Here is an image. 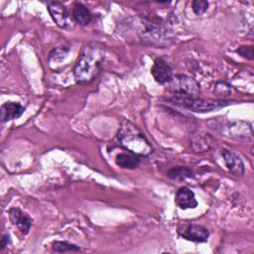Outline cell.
Segmentation results:
<instances>
[{
    "label": "cell",
    "instance_id": "6da1fadb",
    "mask_svg": "<svg viewBox=\"0 0 254 254\" xmlns=\"http://www.w3.org/2000/svg\"><path fill=\"white\" fill-rule=\"evenodd\" d=\"M105 59L104 48L97 43L87 44L72 68L77 82H90L100 73Z\"/></svg>",
    "mask_w": 254,
    "mask_h": 254
},
{
    "label": "cell",
    "instance_id": "7a4b0ae2",
    "mask_svg": "<svg viewBox=\"0 0 254 254\" xmlns=\"http://www.w3.org/2000/svg\"><path fill=\"white\" fill-rule=\"evenodd\" d=\"M117 139L123 148L134 155L147 157L153 153V146L144 133L128 119H121Z\"/></svg>",
    "mask_w": 254,
    "mask_h": 254
},
{
    "label": "cell",
    "instance_id": "3957f363",
    "mask_svg": "<svg viewBox=\"0 0 254 254\" xmlns=\"http://www.w3.org/2000/svg\"><path fill=\"white\" fill-rule=\"evenodd\" d=\"M166 100L178 106L184 107L188 110L198 113H205L217 110L231 104L232 102L225 99H206L184 94H174L172 97L166 98Z\"/></svg>",
    "mask_w": 254,
    "mask_h": 254
},
{
    "label": "cell",
    "instance_id": "277c9868",
    "mask_svg": "<svg viewBox=\"0 0 254 254\" xmlns=\"http://www.w3.org/2000/svg\"><path fill=\"white\" fill-rule=\"evenodd\" d=\"M138 36L144 43L160 48L169 47L175 41L174 35L168 28L148 20L141 21V28L138 31Z\"/></svg>",
    "mask_w": 254,
    "mask_h": 254
},
{
    "label": "cell",
    "instance_id": "5b68a950",
    "mask_svg": "<svg viewBox=\"0 0 254 254\" xmlns=\"http://www.w3.org/2000/svg\"><path fill=\"white\" fill-rule=\"evenodd\" d=\"M168 84V89L174 94L194 96L199 92V84L191 77L185 74L173 75Z\"/></svg>",
    "mask_w": 254,
    "mask_h": 254
},
{
    "label": "cell",
    "instance_id": "8992f818",
    "mask_svg": "<svg viewBox=\"0 0 254 254\" xmlns=\"http://www.w3.org/2000/svg\"><path fill=\"white\" fill-rule=\"evenodd\" d=\"M177 232L182 238L197 243L206 242L209 237L206 227L191 222H181L177 227Z\"/></svg>",
    "mask_w": 254,
    "mask_h": 254
},
{
    "label": "cell",
    "instance_id": "52a82bcc",
    "mask_svg": "<svg viewBox=\"0 0 254 254\" xmlns=\"http://www.w3.org/2000/svg\"><path fill=\"white\" fill-rule=\"evenodd\" d=\"M48 11L54 22L62 29H70L73 27V19L68 13L66 7L59 1H50Z\"/></svg>",
    "mask_w": 254,
    "mask_h": 254
},
{
    "label": "cell",
    "instance_id": "ba28073f",
    "mask_svg": "<svg viewBox=\"0 0 254 254\" xmlns=\"http://www.w3.org/2000/svg\"><path fill=\"white\" fill-rule=\"evenodd\" d=\"M190 146L196 153L207 152L216 146L215 139L208 133L195 132L191 134Z\"/></svg>",
    "mask_w": 254,
    "mask_h": 254
},
{
    "label": "cell",
    "instance_id": "9c48e42d",
    "mask_svg": "<svg viewBox=\"0 0 254 254\" xmlns=\"http://www.w3.org/2000/svg\"><path fill=\"white\" fill-rule=\"evenodd\" d=\"M151 73L154 79L160 84H167L173 77L172 67L162 58H159L154 62V64L151 68Z\"/></svg>",
    "mask_w": 254,
    "mask_h": 254
},
{
    "label": "cell",
    "instance_id": "30bf717a",
    "mask_svg": "<svg viewBox=\"0 0 254 254\" xmlns=\"http://www.w3.org/2000/svg\"><path fill=\"white\" fill-rule=\"evenodd\" d=\"M9 219L23 234H27L32 226L33 219L18 207L9 209Z\"/></svg>",
    "mask_w": 254,
    "mask_h": 254
},
{
    "label": "cell",
    "instance_id": "8fae6325",
    "mask_svg": "<svg viewBox=\"0 0 254 254\" xmlns=\"http://www.w3.org/2000/svg\"><path fill=\"white\" fill-rule=\"evenodd\" d=\"M224 164L227 168V170L232 173L235 176H241L245 172L244 164L240 157L233 153L232 151H229L227 149H223L221 152Z\"/></svg>",
    "mask_w": 254,
    "mask_h": 254
},
{
    "label": "cell",
    "instance_id": "7c38bea8",
    "mask_svg": "<svg viewBox=\"0 0 254 254\" xmlns=\"http://www.w3.org/2000/svg\"><path fill=\"white\" fill-rule=\"evenodd\" d=\"M175 201L182 209L195 208L197 206V200L193 191L187 187H182L177 190Z\"/></svg>",
    "mask_w": 254,
    "mask_h": 254
},
{
    "label": "cell",
    "instance_id": "4fadbf2b",
    "mask_svg": "<svg viewBox=\"0 0 254 254\" xmlns=\"http://www.w3.org/2000/svg\"><path fill=\"white\" fill-rule=\"evenodd\" d=\"M229 130V136L239 140H252V128L248 123L243 121L230 122L227 127Z\"/></svg>",
    "mask_w": 254,
    "mask_h": 254
},
{
    "label": "cell",
    "instance_id": "5bb4252c",
    "mask_svg": "<svg viewBox=\"0 0 254 254\" xmlns=\"http://www.w3.org/2000/svg\"><path fill=\"white\" fill-rule=\"evenodd\" d=\"M24 112V107L19 102L9 101L1 107V119L3 122H7L13 119L19 118Z\"/></svg>",
    "mask_w": 254,
    "mask_h": 254
},
{
    "label": "cell",
    "instance_id": "9a60e30c",
    "mask_svg": "<svg viewBox=\"0 0 254 254\" xmlns=\"http://www.w3.org/2000/svg\"><path fill=\"white\" fill-rule=\"evenodd\" d=\"M71 17L73 21L80 26H87L92 21V14L89 9L79 2L74 4L71 11Z\"/></svg>",
    "mask_w": 254,
    "mask_h": 254
},
{
    "label": "cell",
    "instance_id": "2e32d148",
    "mask_svg": "<svg viewBox=\"0 0 254 254\" xmlns=\"http://www.w3.org/2000/svg\"><path fill=\"white\" fill-rule=\"evenodd\" d=\"M115 162L121 168L132 170L139 165L140 160L135 155L128 154V153H120L116 156Z\"/></svg>",
    "mask_w": 254,
    "mask_h": 254
},
{
    "label": "cell",
    "instance_id": "e0dca14e",
    "mask_svg": "<svg viewBox=\"0 0 254 254\" xmlns=\"http://www.w3.org/2000/svg\"><path fill=\"white\" fill-rule=\"evenodd\" d=\"M192 176V172L190 168L188 167H176L171 169L168 172V177L172 180H178V181H183L188 178H190Z\"/></svg>",
    "mask_w": 254,
    "mask_h": 254
},
{
    "label": "cell",
    "instance_id": "ac0fdd59",
    "mask_svg": "<svg viewBox=\"0 0 254 254\" xmlns=\"http://www.w3.org/2000/svg\"><path fill=\"white\" fill-rule=\"evenodd\" d=\"M52 249L55 252H59V253H64V252H78L80 251V247L70 243L68 241H54L52 243Z\"/></svg>",
    "mask_w": 254,
    "mask_h": 254
},
{
    "label": "cell",
    "instance_id": "d6986e66",
    "mask_svg": "<svg viewBox=\"0 0 254 254\" xmlns=\"http://www.w3.org/2000/svg\"><path fill=\"white\" fill-rule=\"evenodd\" d=\"M207 8H208V2L205 0H194L191 3V9L193 13L197 16H200L203 13H205Z\"/></svg>",
    "mask_w": 254,
    "mask_h": 254
},
{
    "label": "cell",
    "instance_id": "ffe728a7",
    "mask_svg": "<svg viewBox=\"0 0 254 254\" xmlns=\"http://www.w3.org/2000/svg\"><path fill=\"white\" fill-rule=\"evenodd\" d=\"M236 53L247 60H253V46H240L236 50Z\"/></svg>",
    "mask_w": 254,
    "mask_h": 254
},
{
    "label": "cell",
    "instance_id": "44dd1931",
    "mask_svg": "<svg viewBox=\"0 0 254 254\" xmlns=\"http://www.w3.org/2000/svg\"><path fill=\"white\" fill-rule=\"evenodd\" d=\"M11 243V238L9 234H5L2 239H1V243H0V249H4L6 246H8V244Z\"/></svg>",
    "mask_w": 254,
    "mask_h": 254
}]
</instances>
